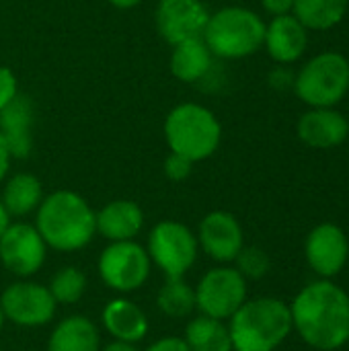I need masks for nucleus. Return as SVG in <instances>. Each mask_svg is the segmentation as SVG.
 <instances>
[{"mask_svg":"<svg viewBox=\"0 0 349 351\" xmlns=\"http://www.w3.org/2000/svg\"><path fill=\"white\" fill-rule=\"evenodd\" d=\"M290 315L292 327L315 350L335 351L349 341V296L331 280L302 288Z\"/></svg>","mask_w":349,"mask_h":351,"instance_id":"1","label":"nucleus"},{"mask_svg":"<svg viewBox=\"0 0 349 351\" xmlns=\"http://www.w3.org/2000/svg\"><path fill=\"white\" fill-rule=\"evenodd\" d=\"M35 228L47 247L56 251H78L93 241L97 218L82 195L60 189L41 199Z\"/></svg>","mask_w":349,"mask_h":351,"instance_id":"2","label":"nucleus"},{"mask_svg":"<svg viewBox=\"0 0 349 351\" xmlns=\"http://www.w3.org/2000/svg\"><path fill=\"white\" fill-rule=\"evenodd\" d=\"M234 351H274L292 331L290 306L278 298H255L230 317Z\"/></svg>","mask_w":349,"mask_h":351,"instance_id":"3","label":"nucleus"},{"mask_svg":"<svg viewBox=\"0 0 349 351\" xmlns=\"http://www.w3.org/2000/svg\"><path fill=\"white\" fill-rule=\"evenodd\" d=\"M165 140L171 152L200 162L218 150L222 125L212 109L200 103H181L165 119Z\"/></svg>","mask_w":349,"mask_h":351,"instance_id":"4","label":"nucleus"},{"mask_svg":"<svg viewBox=\"0 0 349 351\" xmlns=\"http://www.w3.org/2000/svg\"><path fill=\"white\" fill-rule=\"evenodd\" d=\"M202 37L212 56L222 60H241L261 49L265 23L251 8L224 6L210 14Z\"/></svg>","mask_w":349,"mask_h":351,"instance_id":"5","label":"nucleus"},{"mask_svg":"<svg viewBox=\"0 0 349 351\" xmlns=\"http://www.w3.org/2000/svg\"><path fill=\"white\" fill-rule=\"evenodd\" d=\"M294 90L309 107H335L349 93V62L337 51L311 58L296 74Z\"/></svg>","mask_w":349,"mask_h":351,"instance_id":"6","label":"nucleus"},{"mask_svg":"<svg viewBox=\"0 0 349 351\" xmlns=\"http://www.w3.org/2000/svg\"><path fill=\"white\" fill-rule=\"evenodd\" d=\"M197 239L181 222H158L148 237V257L156 263L167 278H183L195 263Z\"/></svg>","mask_w":349,"mask_h":351,"instance_id":"7","label":"nucleus"},{"mask_svg":"<svg viewBox=\"0 0 349 351\" xmlns=\"http://www.w3.org/2000/svg\"><path fill=\"white\" fill-rule=\"evenodd\" d=\"M101 280L115 292H134L144 286L150 274V257L134 241L111 243L99 257Z\"/></svg>","mask_w":349,"mask_h":351,"instance_id":"8","label":"nucleus"},{"mask_svg":"<svg viewBox=\"0 0 349 351\" xmlns=\"http://www.w3.org/2000/svg\"><path fill=\"white\" fill-rule=\"evenodd\" d=\"M247 300V280L232 267L210 269L195 288V306L202 315L224 321Z\"/></svg>","mask_w":349,"mask_h":351,"instance_id":"9","label":"nucleus"},{"mask_svg":"<svg viewBox=\"0 0 349 351\" xmlns=\"http://www.w3.org/2000/svg\"><path fill=\"white\" fill-rule=\"evenodd\" d=\"M4 319L19 327L47 325L56 315V300L49 290L33 282H16L8 286L0 298Z\"/></svg>","mask_w":349,"mask_h":351,"instance_id":"10","label":"nucleus"},{"mask_svg":"<svg viewBox=\"0 0 349 351\" xmlns=\"http://www.w3.org/2000/svg\"><path fill=\"white\" fill-rule=\"evenodd\" d=\"M45 249L47 245L37 228L25 222L8 224L0 237V261L19 278H29L41 269L45 261Z\"/></svg>","mask_w":349,"mask_h":351,"instance_id":"11","label":"nucleus"},{"mask_svg":"<svg viewBox=\"0 0 349 351\" xmlns=\"http://www.w3.org/2000/svg\"><path fill=\"white\" fill-rule=\"evenodd\" d=\"M208 19L210 12L200 0H160L156 6V29L171 45L202 37Z\"/></svg>","mask_w":349,"mask_h":351,"instance_id":"12","label":"nucleus"},{"mask_svg":"<svg viewBox=\"0 0 349 351\" xmlns=\"http://www.w3.org/2000/svg\"><path fill=\"white\" fill-rule=\"evenodd\" d=\"M306 261L323 280L335 278L348 263L349 243L346 232L335 224H319L311 230L306 245Z\"/></svg>","mask_w":349,"mask_h":351,"instance_id":"13","label":"nucleus"},{"mask_svg":"<svg viewBox=\"0 0 349 351\" xmlns=\"http://www.w3.org/2000/svg\"><path fill=\"white\" fill-rule=\"evenodd\" d=\"M197 245H202L204 253L216 261H234L243 249V228L232 214L220 210L210 212L200 222Z\"/></svg>","mask_w":349,"mask_h":351,"instance_id":"14","label":"nucleus"},{"mask_svg":"<svg viewBox=\"0 0 349 351\" xmlns=\"http://www.w3.org/2000/svg\"><path fill=\"white\" fill-rule=\"evenodd\" d=\"M263 45L274 62L284 64V66L294 64L306 51L309 29L294 14L274 16L272 23L265 25Z\"/></svg>","mask_w":349,"mask_h":351,"instance_id":"15","label":"nucleus"},{"mask_svg":"<svg viewBox=\"0 0 349 351\" xmlns=\"http://www.w3.org/2000/svg\"><path fill=\"white\" fill-rule=\"evenodd\" d=\"M349 136V121L333 107H311L298 119V138L311 148H335Z\"/></svg>","mask_w":349,"mask_h":351,"instance_id":"16","label":"nucleus"},{"mask_svg":"<svg viewBox=\"0 0 349 351\" xmlns=\"http://www.w3.org/2000/svg\"><path fill=\"white\" fill-rule=\"evenodd\" d=\"M35 107L27 95H16L0 111V136L4 138L12 158H27L33 150Z\"/></svg>","mask_w":349,"mask_h":351,"instance_id":"17","label":"nucleus"},{"mask_svg":"<svg viewBox=\"0 0 349 351\" xmlns=\"http://www.w3.org/2000/svg\"><path fill=\"white\" fill-rule=\"evenodd\" d=\"M95 218L97 232H101L111 243L132 241L144 226V214L140 206L130 199L109 202L105 208L95 212Z\"/></svg>","mask_w":349,"mask_h":351,"instance_id":"18","label":"nucleus"},{"mask_svg":"<svg viewBox=\"0 0 349 351\" xmlns=\"http://www.w3.org/2000/svg\"><path fill=\"white\" fill-rule=\"evenodd\" d=\"M214 66V56L206 45L204 37L187 39L173 45L171 53V72L177 80L195 84L204 80Z\"/></svg>","mask_w":349,"mask_h":351,"instance_id":"19","label":"nucleus"},{"mask_svg":"<svg viewBox=\"0 0 349 351\" xmlns=\"http://www.w3.org/2000/svg\"><path fill=\"white\" fill-rule=\"evenodd\" d=\"M103 327L117 341L138 343L148 333L146 315L130 300L115 298L103 311Z\"/></svg>","mask_w":349,"mask_h":351,"instance_id":"20","label":"nucleus"},{"mask_svg":"<svg viewBox=\"0 0 349 351\" xmlns=\"http://www.w3.org/2000/svg\"><path fill=\"white\" fill-rule=\"evenodd\" d=\"M99 331L86 317L74 315L58 323L53 329L47 351H99Z\"/></svg>","mask_w":349,"mask_h":351,"instance_id":"21","label":"nucleus"},{"mask_svg":"<svg viewBox=\"0 0 349 351\" xmlns=\"http://www.w3.org/2000/svg\"><path fill=\"white\" fill-rule=\"evenodd\" d=\"M43 199V187L39 179L31 173H16L12 175L4 189H2V206L8 212V216H27L39 208Z\"/></svg>","mask_w":349,"mask_h":351,"instance_id":"22","label":"nucleus"},{"mask_svg":"<svg viewBox=\"0 0 349 351\" xmlns=\"http://www.w3.org/2000/svg\"><path fill=\"white\" fill-rule=\"evenodd\" d=\"M349 0H294L292 14L309 31H327L341 23Z\"/></svg>","mask_w":349,"mask_h":351,"instance_id":"23","label":"nucleus"},{"mask_svg":"<svg viewBox=\"0 0 349 351\" xmlns=\"http://www.w3.org/2000/svg\"><path fill=\"white\" fill-rule=\"evenodd\" d=\"M185 343L191 351H232L228 327L212 317H197L185 329Z\"/></svg>","mask_w":349,"mask_h":351,"instance_id":"24","label":"nucleus"},{"mask_svg":"<svg viewBox=\"0 0 349 351\" xmlns=\"http://www.w3.org/2000/svg\"><path fill=\"white\" fill-rule=\"evenodd\" d=\"M160 313L173 319H183L195 308V290L183 278H167L156 296Z\"/></svg>","mask_w":349,"mask_h":351,"instance_id":"25","label":"nucleus"},{"mask_svg":"<svg viewBox=\"0 0 349 351\" xmlns=\"http://www.w3.org/2000/svg\"><path fill=\"white\" fill-rule=\"evenodd\" d=\"M56 304H74L82 298L86 290V278L76 267H62L47 286Z\"/></svg>","mask_w":349,"mask_h":351,"instance_id":"26","label":"nucleus"},{"mask_svg":"<svg viewBox=\"0 0 349 351\" xmlns=\"http://www.w3.org/2000/svg\"><path fill=\"white\" fill-rule=\"evenodd\" d=\"M237 271L245 280H261L269 271V257L259 247H243L237 255Z\"/></svg>","mask_w":349,"mask_h":351,"instance_id":"27","label":"nucleus"},{"mask_svg":"<svg viewBox=\"0 0 349 351\" xmlns=\"http://www.w3.org/2000/svg\"><path fill=\"white\" fill-rule=\"evenodd\" d=\"M193 165H195V162H191L189 158H185V156H181V154H177V152H171V154L165 158L163 171H165V175H167L171 181H185V179L191 175Z\"/></svg>","mask_w":349,"mask_h":351,"instance_id":"28","label":"nucleus"},{"mask_svg":"<svg viewBox=\"0 0 349 351\" xmlns=\"http://www.w3.org/2000/svg\"><path fill=\"white\" fill-rule=\"evenodd\" d=\"M19 95V82L10 68L0 66V111Z\"/></svg>","mask_w":349,"mask_h":351,"instance_id":"29","label":"nucleus"},{"mask_svg":"<svg viewBox=\"0 0 349 351\" xmlns=\"http://www.w3.org/2000/svg\"><path fill=\"white\" fill-rule=\"evenodd\" d=\"M294 80H296V74L288 66H284V64H280L276 70L269 72V86L276 88V90L294 88Z\"/></svg>","mask_w":349,"mask_h":351,"instance_id":"30","label":"nucleus"},{"mask_svg":"<svg viewBox=\"0 0 349 351\" xmlns=\"http://www.w3.org/2000/svg\"><path fill=\"white\" fill-rule=\"evenodd\" d=\"M261 6L267 14L282 16V14H292L294 0H261Z\"/></svg>","mask_w":349,"mask_h":351,"instance_id":"31","label":"nucleus"},{"mask_svg":"<svg viewBox=\"0 0 349 351\" xmlns=\"http://www.w3.org/2000/svg\"><path fill=\"white\" fill-rule=\"evenodd\" d=\"M146 351H191L187 348L185 339L181 337H165V339H158L156 343H152Z\"/></svg>","mask_w":349,"mask_h":351,"instance_id":"32","label":"nucleus"},{"mask_svg":"<svg viewBox=\"0 0 349 351\" xmlns=\"http://www.w3.org/2000/svg\"><path fill=\"white\" fill-rule=\"evenodd\" d=\"M10 160H12V156H10V150H8V146H6L4 138L0 136V183H2V181H4V177L8 175Z\"/></svg>","mask_w":349,"mask_h":351,"instance_id":"33","label":"nucleus"},{"mask_svg":"<svg viewBox=\"0 0 349 351\" xmlns=\"http://www.w3.org/2000/svg\"><path fill=\"white\" fill-rule=\"evenodd\" d=\"M103 351H140L136 348V343H128V341H113V343H109L107 348Z\"/></svg>","mask_w":349,"mask_h":351,"instance_id":"34","label":"nucleus"},{"mask_svg":"<svg viewBox=\"0 0 349 351\" xmlns=\"http://www.w3.org/2000/svg\"><path fill=\"white\" fill-rule=\"evenodd\" d=\"M142 0H109V4L111 6H115V8H121V10H128V8H134V6H138Z\"/></svg>","mask_w":349,"mask_h":351,"instance_id":"35","label":"nucleus"},{"mask_svg":"<svg viewBox=\"0 0 349 351\" xmlns=\"http://www.w3.org/2000/svg\"><path fill=\"white\" fill-rule=\"evenodd\" d=\"M8 224H10V216H8V212L4 210L2 202H0V237H2V232L6 230Z\"/></svg>","mask_w":349,"mask_h":351,"instance_id":"36","label":"nucleus"},{"mask_svg":"<svg viewBox=\"0 0 349 351\" xmlns=\"http://www.w3.org/2000/svg\"><path fill=\"white\" fill-rule=\"evenodd\" d=\"M2 325H4V313H2V306H0V329H2Z\"/></svg>","mask_w":349,"mask_h":351,"instance_id":"37","label":"nucleus"},{"mask_svg":"<svg viewBox=\"0 0 349 351\" xmlns=\"http://www.w3.org/2000/svg\"><path fill=\"white\" fill-rule=\"evenodd\" d=\"M0 351H2V350H0Z\"/></svg>","mask_w":349,"mask_h":351,"instance_id":"38","label":"nucleus"}]
</instances>
